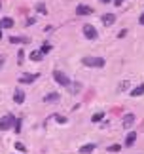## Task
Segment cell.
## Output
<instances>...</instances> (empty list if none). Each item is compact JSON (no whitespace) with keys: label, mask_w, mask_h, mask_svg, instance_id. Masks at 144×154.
<instances>
[{"label":"cell","mask_w":144,"mask_h":154,"mask_svg":"<svg viewBox=\"0 0 144 154\" xmlns=\"http://www.w3.org/2000/svg\"><path fill=\"white\" fill-rule=\"evenodd\" d=\"M82 63L86 65V67H95V69H100V67H104V59L103 57H83L82 59Z\"/></svg>","instance_id":"1"},{"label":"cell","mask_w":144,"mask_h":154,"mask_svg":"<svg viewBox=\"0 0 144 154\" xmlns=\"http://www.w3.org/2000/svg\"><path fill=\"white\" fill-rule=\"evenodd\" d=\"M53 80L57 82V84H61V86H64V88H68L70 86V78L64 72H61V70H55L53 72Z\"/></svg>","instance_id":"2"},{"label":"cell","mask_w":144,"mask_h":154,"mask_svg":"<svg viewBox=\"0 0 144 154\" xmlns=\"http://www.w3.org/2000/svg\"><path fill=\"white\" fill-rule=\"evenodd\" d=\"M14 122H15V118L11 116V114H6L4 118H0V129H10L11 126H14Z\"/></svg>","instance_id":"3"},{"label":"cell","mask_w":144,"mask_h":154,"mask_svg":"<svg viewBox=\"0 0 144 154\" xmlns=\"http://www.w3.org/2000/svg\"><path fill=\"white\" fill-rule=\"evenodd\" d=\"M83 34H86V38H89V40H95V38L99 36L97 29H95L93 25H83Z\"/></svg>","instance_id":"4"},{"label":"cell","mask_w":144,"mask_h":154,"mask_svg":"<svg viewBox=\"0 0 144 154\" xmlns=\"http://www.w3.org/2000/svg\"><path fill=\"white\" fill-rule=\"evenodd\" d=\"M100 21H103V25L110 27V25H114V21H116V15L114 14H104L103 17H100Z\"/></svg>","instance_id":"5"},{"label":"cell","mask_w":144,"mask_h":154,"mask_svg":"<svg viewBox=\"0 0 144 154\" xmlns=\"http://www.w3.org/2000/svg\"><path fill=\"white\" fill-rule=\"evenodd\" d=\"M91 11H93V10L89 8V6H86V4H80V6L76 8V14H78V15H89Z\"/></svg>","instance_id":"6"},{"label":"cell","mask_w":144,"mask_h":154,"mask_svg":"<svg viewBox=\"0 0 144 154\" xmlns=\"http://www.w3.org/2000/svg\"><path fill=\"white\" fill-rule=\"evenodd\" d=\"M133 122H135V114H125L122 124H123V128H125V129H129L131 126H133Z\"/></svg>","instance_id":"7"},{"label":"cell","mask_w":144,"mask_h":154,"mask_svg":"<svg viewBox=\"0 0 144 154\" xmlns=\"http://www.w3.org/2000/svg\"><path fill=\"white\" fill-rule=\"evenodd\" d=\"M36 78H38V74H23L19 78V82L21 84H31V82H34Z\"/></svg>","instance_id":"8"},{"label":"cell","mask_w":144,"mask_h":154,"mask_svg":"<svg viewBox=\"0 0 144 154\" xmlns=\"http://www.w3.org/2000/svg\"><path fill=\"white\" fill-rule=\"evenodd\" d=\"M11 27H14V19H11V17L0 19V29H11Z\"/></svg>","instance_id":"9"},{"label":"cell","mask_w":144,"mask_h":154,"mask_svg":"<svg viewBox=\"0 0 144 154\" xmlns=\"http://www.w3.org/2000/svg\"><path fill=\"white\" fill-rule=\"evenodd\" d=\"M14 101H15L17 105H21L23 101H25V93H23V90H15V93H14Z\"/></svg>","instance_id":"10"},{"label":"cell","mask_w":144,"mask_h":154,"mask_svg":"<svg viewBox=\"0 0 144 154\" xmlns=\"http://www.w3.org/2000/svg\"><path fill=\"white\" fill-rule=\"evenodd\" d=\"M59 93H47V95L44 97V103H57L59 101Z\"/></svg>","instance_id":"11"},{"label":"cell","mask_w":144,"mask_h":154,"mask_svg":"<svg viewBox=\"0 0 144 154\" xmlns=\"http://www.w3.org/2000/svg\"><path fill=\"white\" fill-rule=\"evenodd\" d=\"M135 141H136V133H135V131L127 133V137H125V145H127V146H133Z\"/></svg>","instance_id":"12"},{"label":"cell","mask_w":144,"mask_h":154,"mask_svg":"<svg viewBox=\"0 0 144 154\" xmlns=\"http://www.w3.org/2000/svg\"><path fill=\"white\" fill-rule=\"evenodd\" d=\"M142 93H144V84H140V86H136L135 90H131V95H133V97H140Z\"/></svg>","instance_id":"13"},{"label":"cell","mask_w":144,"mask_h":154,"mask_svg":"<svg viewBox=\"0 0 144 154\" xmlns=\"http://www.w3.org/2000/svg\"><path fill=\"white\" fill-rule=\"evenodd\" d=\"M42 57H44V53H42L40 50H34L31 53V59H32V61H42Z\"/></svg>","instance_id":"14"},{"label":"cell","mask_w":144,"mask_h":154,"mask_svg":"<svg viewBox=\"0 0 144 154\" xmlns=\"http://www.w3.org/2000/svg\"><path fill=\"white\" fill-rule=\"evenodd\" d=\"M10 42H11V44H25V42H28V38H19V36H10Z\"/></svg>","instance_id":"15"},{"label":"cell","mask_w":144,"mask_h":154,"mask_svg":"<svg viewBox=\"0 0 144 154\" xmlns=\"http://www.w3.org/2000/svg\"><path fill=\"white\" fill-rule=\"evenodd\" d=\"M93 150H95V145H83L82 149H80L82 154H89V152H93Z\"/></svg>","instance_id":"16"},{"label":"cell","mask_w":144,"mask_h":154,"mask_svg":"<svg viewBox=\"0 0 144 154\" xmlns=\"http://www.w3.org/2000/svg\"><path fill=\"white\" fill-rule=\"evenodd\" d=\"M103 118H104V114H103V112H97V114H93V118H91V120H93V122H100Z\"/></svg>","instance_id":"17"},{"label":"cell","mask_w":144,"mask_h":154,"mask_svg":"<svg viewBox=\"0 0 144 154\" xmlns=\"http://www.w3.org/2000/svg\"><path fill=\"white\" fill-rule=\"evenodd\" d=\"M36 11H38V14H47V11H46V6H44V4H38V6H36Z\"/></svg>","instance_id":"18"},{"label":"cell","mask_w":144,"mask_h":154,"mask_svg":"<svg viewBox=\"0 0 144 154\" xmlns=\"http://www.w3.org/2000/svg\"><path fill=\"white\" fill-rule=\"evenodd\" d=\"M108 150H110V152H119L122 146H119V145H112V146H108Z\"/></svg>","instance_id":"19"},{"label":"cell","mask_w":144,"mask_h":154,"mask_svg":"<svg viewBox=\"0 0 144 154\" xmlns=\"http://www.w3.org/2000/svg\"><path fill=\"white\" fill-rule=\"evenodd\" d=\"M15 149L17 150H21V152H25L27 149H25V145H23V143H15Z\"/></svg>","instance_id":"20"},{"label":"cell","mask_w":144,"mask_h":154,"mask_svg":"<svg viewBox=\"0 0 144 154\" xmlns=\"http://www.w3.org/2000/svg\"><path fill=\"white\" fill-rule=\"evenodd\" d=\"M50 50H51V46H50V44H46V46H42V50H40V51H42V53H47Z\"/></svg>","instance_id":"21"},{"label":"cell","mask_w":144,"mask_h":154,"mask_svg":"<svg viewBox=\"0 0 144 154\" xmlns=\"http://www.w3.org/2000/svg\"><path fill=\"white\" fill-rule=\"evenodd\" d=\"M127 88H129V82H122V86H119V91L127 90Z\"/></svg>","instance_id":"22"},{"label":"cell","mask_w":144,"mask_h":154,"mask_svg":"<svg viewBox=\"0 0 144 154\" xmlns=\"http://www.w3.org/2000/svg\"><path fill=\"white\" fill-rule=\"evenodd\" d=\"M55 118H57L59 124H64V122H67V118H64V116H55Z\"/></svg>","instance_id":"23"},{"label":"cell","mask_w":144,"mask_h":154,"mask_svg":"<svg viewBox=\"0 0 144 154\" xmlns=\"http://www.w3.org/2000/svg\"><path fill=\"white\" fill-rule=\"evenodd\" d=\"M15 131H21V120L15 122Z\"/></svg>","instance_id":"24"},{"label":"cell","mask_w":144,"mask_h":154,"mask_svg":"<svg viewBox=\"0 0 144 154\" xmlns=\"http://www.w3.org/2000/svg\"><path fill=\"white\" fill-rule=\"evenodd\" d=\"M34 21H36L34 17H31V19H27V25H34Z\"/></svg>","instance_id":"25"},{"label":"cell","mask_w":144,"mask_h":154,"mask_svg":"<svg viewBox=\"0 0 144 154\" xmlns=\"http://www.w3.org/2000/svg\"><path fill=\"white\" fill-rule=\"evenodd\" d=\"M139 23H140V25H144V14L140 15V19H139Z\"/></svg>","instance_id":"26"},{"label":"cell","mask_w":144,"mask_h":154,"mask_svg":"<svg viewBox=\"0 0 144 154\" xmlns=\"http://www.w3.org/2000/svg\"><path fill=\"white\" fill-rule=\"evenodd\" d=\"M0 38H2V29H0Z\"/></svg>","instance_id":"27"},{"label":"cell","mask_w":144,"mask_h":154,"mask_svg":"<svg viewBox=\"0 0 144 154\" xmlns=\"http://www.w3.org/2000/svg\"><path fill=\"white\" fill-rule=\"evenodd\" d=\"M0 65H2V59H0Z\"/></svg>","instance_id":"28"}]
</instances>
